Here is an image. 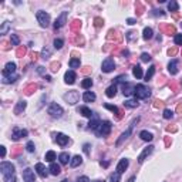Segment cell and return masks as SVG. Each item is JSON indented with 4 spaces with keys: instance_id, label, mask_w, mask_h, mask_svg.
Returning a JSON list of instances; mask_svg holds the SVG:
<instances>
[{
    "instance_id": "obj_1",
    "label": "cell",
    "mask_w": 182,
    "mask_h": 182,
    "mask_svg": "<svg viewBox=\"0 0 182 182\" xmlns=\"http://www.w3.org/2000/svg\"><path fill=\"white\" fill-rule=\"evenodd\" d=\"M134 96L137 97V100L138 98L139 100H147L151 96V90L144 84H138V86H135V94Z\"/></svg>"
},
{
    "instance_id": "obj_2",
    "label": "cell",
    "mask_w": 182,
    "mask_h": 182,
    "mask_svg": "<svg viewBox=\"0 0 182 182\" xmlns=\"http://www.w3.org/2000/svg\"><path fill=\"white\" fill-rule=\"evenodd\" d=\"M111 127H112V125H111L110 121H103L94 132H96L98 137H107L108 134L111 132Z\"/></svg>"
},
{
    "instance_id": "obj_3",
    "label": "cell",
    "mask_w": 182,
    "mask_h": 182,
    "mask_svg": "<svg viewBox=\"0 0 182 182\" xmlns=\"http://www.w3.org/2000/svg\"><path fill=\"white\" fill-rule=\"evenodd\" d=\"M0 171H1V175L3 176H10V175H14V165L11 162H6L3 161L0 164Z\"/></svg>"
},
{
    "instance_id": "obj_4",
    "label": "cell",
    "mask_w": 182,
    "mask_h": 182,
    "mask_svg": "<svg viewBox=\"0 0 182 182\" xmlns=\"http://www.w3.org/2000/svg\"><path fill=\"white\" fill-rule=\"evenodd\" d=\"M36 17H37V22L40 23L41 27H48L50 26V16H48V13H46L43 10H39L37 14H36Z\"/></svg>"
},
{
    "instance_id": "obj_5",
    "label": "cell",
    "mask_w": 182,
    "mask_h": 182,
    "mask_svg": "<svg viewBox=\"0 0 182 182\" xmlns=\"http://www.w3.org/2000/svg\"><path fill=\"white\" fill-rule=\"evenodd\" d=\"M47 112L50 114V117L53 118H60L61 115H63V108H61V105H58L57 103H53L50 107H48V110H47Z\"/></svg>"
},
{
    "instance_id": "obj_6",
    "label": "cell",
    "mask_w": 182,
    "mask_h": 182,
    "mask_svg": "<svg viewBox=\"0 0 182 182\" xmlns=\"http://www.w3.org/2000/svg\"><path fill=\"white\" fill-rule=\"evenodd\" d=\"M114 68H115V63H114V60H112L111 57H107V58L103 61V64H101L103 73H111Z\"/></svg>"
},
{
    "instance_id": "obj_7",
    "label": "cell",
    "mask_w": 182,
    "mask_h": 182,
    "mask_svg": "<svg viewBox=\"0 0 182 182\" xmlns=\"http://www.w3.org/2000/svg\"><path fill=\"white\" fill-rule=\"evenodd\" d=\"M27 129H22V128H13V132H11V139L13 141H19L22 137H27Z\"/></svg>"
},
{
    "instance_id": "obj_8",
    "label": "cell",
    "mask_w": 182,
    "mask_h": 182,
    "mask_svg": "<svg viewBox=\"0 0 182 182\" xmlns=\"http://www.w3.org/2000/svg\"><path fill=\"white\" fill-rule=\"evenodd\" d=\"M65 19H67V11H63V13L60 14V17L56 19V22H54V29H56V30H57V29H61V27L65 24Z\"/></svg>"
},
{
    "instance_id": "obj_9",
    "label": "cell",
    "mask_w": 182,
    "mask_h": 182,
    "mask_svg": "<svg viewBox=\"0 0 182 182\" xmlns=\"http://www.w3.org/2000/svg\"><path fill=\"white\" fill-rule=\"evenodd\" d=\"M23 179L26 182H36V178H34V171L30 169V168H26L23 171Z\"/></svg>"
},
{
    "instance_id": "obj_10",
    "label": "cell",
    "mask_w": 182,
    "mask_h": 182,
    "mask_svg": "<svg viewBox=\"0 0 182 182\" xmlns=\"http://www.w3.org/2000/svg\"><path fill=\"white\" fill-rule=\"evenodd\" d=\"M101 124V119H100V117L97 115V114H94L93 117H91V119H90V122H88V128L93 129V131H96L97 128H98V125Z\"/></svg>"
},
{
    "instance_id": "obj_11",
    "label": "cell",
    "mask_w": 182,
    "mask_h": 182,
    "mask_svg": "<svg viewBox=\"0 0 182 182\" xmlns=\"http://www.w3.org/2000/svg\"><path fill=\"white\" fill-rule=\"evenodd\" d=\"M56 141H57V144L60 145V147H65L67 144H68V141L70 138L65 135V134H61V132H58L57 135H56Z\"/></svg>"
},
{
    "instance_id": "obj_12",
    "label": "cell",
    "mask_w": 182,
    "mask_h": 182,
    "mask_svg": "<svg viewBox=\"0 0 182 182\" xmlns=\"http://www.w3.org/2000/svg\"><path fill=\"white\" fill-rule=\"evenodd\" d=\"M122 93H124L125 97H129V96H132V94H135V86H132V84H129V83H125L124 87H122Z\"/></svg>"
},
{
    "instance_id": "obj_13",
    "label": "cell",
    "mask_w": 182,
    "mask_h": 182,
    "mask_svg": "<svg viewBox=\"0 0 182 182\" xmlns=\"http://www.w3.org/2000/svg\"><path fill=\"white\" fill-rule=\"evenodd\" d=\"M16 73V64L14 63H7L4 70H3V77H7V75H11Z\"/></svg>"
},
{
    "instance_id": "obj_14",
    "label": "cell",
    "mask_w": 182,
    "mask_h": 182,
    "mask_svg": "<svg viewBox=\"0 0 182 182\" xmlns=\"http://www.w3.org/2000/svg\"><path fill=\"white\" fill-rule=\"evenodd\" d=\"M34 171L37 172V174H39V176H41V178H46V176H47V174H48V172H47L48 169L44 167L43 164H40V162H39V164H36Z\"/></svg>"
},
{
    "instance_id": "obj_15",
    "label": "cell",
    "mask_w": 182,
    "mask_h": 182,
    "mask_svg": "<svg viewBox=\"0 0 182 182\" xmlns=\"http://www.w3.org/2000/svg\"><path fill=\"white\" fill-rule=\"evenodd\" d=\"M152 151H154V147H152V145H150L148 148H145V150L142 151V152L139 154V157H138V162H139V164H142V162L145 161V158H147L148 155L152 154Z\"/></svg>"
},
{
    "instance_id": "obj_16",
    "label": "cell",
    "mask_w": 182,
    "mask_h": 182,
    "mask_svg": "<svg viewBox=\"0 0 182 182\" xmlns=\"http://www.w3.org/2000/svg\"><path fill=\"white\" fill-rule=\"evenodd\" d=\"M75 77H77V75H75V73L73 71V70L67 71V73L64 74V81H65V84H70V86H71V84H74V83H75Z\"/></svg>"
},
{
    "instance_id": "obj_17",
    "label": "cell",
    "mask_w": 182,
    "mask_h": 182,
    "mask_svg": "<svg viewBox=\"0 0 182 182\" xmlns=\"http://www.w3.org/2000/svg\"><path fill=\"white\" fill-rule=\"evenodd\" d=\"M128 165H129V161L127 160V158H122V160L118 162V165H117V172L122 174V172L128 168Z\"/></svg>"
},
{
    "instance_id": "obj_18",
    "label": "cell",
    "mask_w": 182,
    "mask_h": 182,
    "mask_svg": "<svg viewBox=\"0 0 182 182\" xmlns=\"http://www.w3.org/2000/svg\"><path fill=\"white\" fill-rule=\"evenodd\" d=\"M131 131H132V125H131V127H129V128L127 129L125 132H122V134H121V137L117 139V147H119V145H121V144H122L125 139H128V137L131 135Z\"/></svg>"
},
{
    "instance_id": "obj_19",
    "label": "cell",
    "mask_w": 182,
    "mask_h": 182,
    "mask_svg": "<svg viewBox=\"0 0 182 182\" xmlns=\"http://www.w3.org/2000/svg\"><path fill=\"white\" fill-rule=\"evenodd\" d=\"M77 111H78L83 117H87V118H91L93 115H94V112H93L88 107H78L77 108Z\"/></svg>"
},
{
    "instance_id": "obj_20",
    "label": "cell",
    "mask_w": 182,
    "mask_h": 182,
    "mask_svg": "<svg viewBox=\"0 0 182 182\" xmlns=\"http://www.w3.org/2000/svg\"><path fill=\"white\" fill-rule=\"evenodd\" d=\"M26 107H27V103H26L24 100H20V101L17 103V105L14 107V114H22L23 111L26 110Z\"/></svg>"
},
{
    "instance_id": "obj_21",
    "label": "cell",
    "mask_w": 182,
    "mask_h": 182,
    "mask_svg": "<svg viewBox=\"0 0 182 182\" xmlns=\"http://www.w3.org/2000/svg\"><path fill=\"white\" fill-rule=\"evenodd\" d=\"M83 100H84L86 103H93V101H96V94L91 93V91H86V93L83 94Z\"/></svg>"
},
{
    "instance_id": "obj_22",
    "label": "cell",
    "mask_w": 182,
    "mask_h": 182,
    "mask_svg": "<svg viewBox=\"0 0 182 182\" xmlns=\"http://www.w3.org/2000/svg\"><path fill=\"white\" fill-rule=\"evenodd\" d=\"M83 164V158L80 157V155H75V157H73L71 158V161H70V165L73 167V168H77L78 165H81Z\"/></svg>"
},
{
    "instance_id": "obj_23",
    "label": "cell",
    "mask_w": 182,
    "mask_h": 182,
    "mask_svg": "<svg viewBox=\"0 0 182 182\" xmlns=\"http://www.w3.org/2000/svg\"><path fill=\"white\" fill-rule=\"evenodd\" d=\"M168 70H169V73H171L172 75L176 74V73H178V61H176V60H172L171 63L168 64Z\"/></svg>"
},
{
    "instance_id": "obj_24",
    "label": "cell",
    "mask_w": 182,
    "mask_h": 182,
    "mask_svg": "<svg viewBox=\"0 0 182 182\" xmlns=\"http://www.w3.org/2000/svg\"><path fill=\"white\" fill-rule=\"evenodd\" d=\"M105 94H107L108 98H112V97H115V94H117V86H115V84L110 86L107 90H105Z\"/></svg>"
},
{
    "instance_id": "obj_25",
    "label": "cell",
    "mask_w": 182,
    "mask_h": 182,
    "mask_svg": "<svg viewBox=\"0 0 182 182\" xmlns=\"http://www.w3.org/2000/svg\"><path fill=\"white\" fill-rule=\"evenodd\" d=\"M132 74H134V77H137V78H142V77H144V73H142L141 65H134V68H132Z\"/></svg>"
},
{
    "instance_id": "obj_26",
    "label": "cell",
    "mask_w": 182,
    "mask_h": 182,
    "mask_svg": "<svg viewBox=\"0 0 182 182\" xmlns=\"http://www.w3.org/2000/svg\"><path fill=\"white\" fill-rule=\"evenodd\" d=\"M58 160H60V162L61 164H68V161H71V158H70V154L68 152H61L60 155H58Z\"/></svg>"
},
{
    "instance_id": "obj_27",
    "label": "cell",
    "mask_w": 182,
    "mask_h": 182,
    "mask_svg": "<svg viewBox=\"0 0 182 182\" xmlns=\"http://www.w3.org/2000/svg\"><path fill=\"white\" fill-rule=\"evenodd\" d=\"M154 74H155V65H151L150 68H148V71H147V73H145V75H144L145 81H150L151 78L154 77Z\"/></svg>"
},
{
    "instance_id": "obj_28",
    "label": "cell",
    "mask_w": 182,
    "mask_h": 182,
    "mask_svg": "<svg viewBox=\"0 0 182 182\" xmlns=\"http://www.w3.org/2000/svg\"><path fill=\"white\" fill-rule=\"evenodd\" d=\"M48 171H50V174L51 175H58L60 172H61V169H60V165H57V164H51L50 165V168H48Z\"/></svg>"
},
{
    "instance_id": "obj_29",
    "label": "cell",
    "mask_w": 182,
    "mask_h": 182,
    "mask_svg": "<svg viewBox=\"0 0 182 182\" xmlns=\"http://www.w3.org/2000/svg\"><path fill=\"white\" fill-rule=\"evenodd\" d=\"M44 158H46L47 162H51V164H53L54 160H57V155H56L54 151H48V152H46V157H44Z\"/></svg>"
},
{
    "instance_id": "obj_30",
    "label": "cell",
    "mask_w": 182,
    "mask_h": 182,
    "mask_svg": "<svg viewBox=\"0 0 182 182\" xmlns=\"http://www.w3.org/2000/svg\"><path fill=\"white\" fill-rule=\"evenodd\" d=\"M152 36H154L152 29H151V27H145V29H144V33H142V37H144L145 40H150V39H152Z\"/></svg>"
},
{
    "instance_id": "obj_31",
    "label": "cell",
    "mask_w": 182,
    "mask_h": 182,
    "mask_svg": "<svg viewBox=\"0 0 182 182\" xmlns=\"http://www.w3.org/2000/svg\"><path fill=\"white\" fill-rule=\"evenodd\" d=\"M124 107H127V108H137V107H138V100L135 98V100H128V101H125V103H124Z\"/></svg>"
},
{
    "instance_id": "obj_32",
    "label": "cell",
    "mask_w": 182,
    "mask_h": 182,
    "mask_svg": "<svg viewBox=\"0 0 182 182\" xmlns=\"http://www.w3.org/2000/svg\"><path fill=\"white\" fill-rule=\"evenodd\" d=\"M139 137H141V139H144V141H152V134L151 132H148V131H141L139 132Z\"/></svg>"
},
{
    "instance_id": "obj_33",
    "label": "cell",
    "mask_w": 182,
    "mask_h": 182,
    "mask_svg": "<svg viewBox=\"0 0 182 182\" xmlns=\"http://www.w3.org/2000/svg\"><path fill=\"white\" fill-rule=\"evenodd\" d=\"M68 64H70L71 68H78L80 64H81V61H80V58H78V57H73V58L70 60V63H68Z\"/></svg>"
},
{
    "instance_id": "obj_34",
    "label": "cell",
    "mask_w": 182,
    "mask_h": 182,
    "mask_svg": "<svg viewBox=\"0 0 182 182\" xmlns=\"http://www.w3.org/2000/svg\"><path fill=\"white\" fill-rule=\"evenodd\" d=\"M178 9H179V6H178V3L175 0H171L168 3V10L169 11H178Z\"/></svg>"
},
{
    "instance_id": "obj_35",
    "label": "cell",
    "mask_w": 182,
    "mask_h": 182,
    "mask_svg": "<svg viewBox=\"0 0 182 182\" xmlns=\"http://www.w3.org/2000/svg\"><path fill=\"white\" fill-rule=\"evenodd\" d=\"M17 80V74H11V75H7V77H3V83L9 84V83H14Z\"/></svg>"
},
{
    "instance_id": "obj_36",
    "label": "cell",
    "mask_w": 182,
    "mask_h": 182,
    "mask_svg": "<svg viewBox=\"0 0 182 182\" xmlns=\"http://www.w3.org/2000/svg\"><path fill=\"white\" fill-rule=\"evenodd\" d=\"M91 86H93V80H91V78H84V80H83V83H81V87H83V88H86V90L91 88Z\"/></svg>"
},
{
    "instance_id": "obj_37",
    "label": "cell",
    "mask_w": 182,
    "mask_h": 182,
    "mask_svg": "<svg viewBox=\"0 0 182 182\" xmlns=\"http://www.w3.org/2000/svg\"><path fill=\"white\" fill-rule=\"evenodd\" d=\"M63 46H64V41H63L61 39H56V40H54V48L60 50V48H61Z\"/></svg>"
},
{
    "instance_id": "obj_38",
    "label": "cell",
    "mask_w": 182,
    "mask_h": 182,
    "mask_svg": "<svg viewBox=\"0 0 182 182\" xmlns=\"http://www.w3.org/2000/svg\"><path fill=\"white\" fill-rule=\"evenodd\" d=\"M9 27H10V23L4 22L3 23V26H1V29H0V33H1V34H6V33L9 32Z\"/></svg>"
},
{
    "instance_id": "obj_39",
    "label": "cell",
    "mask_w": 182,
    "mask_h": 182,
    "mask_svg": "<svg viewBox=\"0 0 182 182\" xmlns=\"http://www.w3.org/2000/svg\"><path fill=\"white\" fill-rule=\"evenodd\" d=\"M26 150L29 151V152H34V150H36V145H34V142H33V141H29V142L26 144Z\"/></svg>"
},
{
    "instance_id": "obj_40",
    "label": "cell",
    "mask_w": 182,
    "mask_h": 182,
    "mask_svg": "<svg viewBox=\"0 0 182 182\" xmlns=\"http://www.w3.org/2000/svg\"><path fill=\"white\" fill-rule=\"evenodd\" d=\"M10 40H11V44H13V46H19V44H20V39L17 37V34H11Z\"/></svg>"
},
{
    "instance_id": "obj_41",
    "label": "cell",
    "mask_w": 182,
    "mask_h": 182,
    "mask_svg": "<svg viewBox=\"0 0 182 182\" xmlns=\"http://www.w3.org/2000/svg\"><path fill=\"white\" fill-rule=\"evenodd\" d=\"M119 176H121V174H119V172H115V174H112V175L110 176V181L111 182H119Z\"/></svg>"
},
{
    "instance_id": "obj_42",
    "label": "cell",
    "mask_w": 182,
    "mask_h": 182,
    "mask_svg": "<svg viewBox=\"0 0 182 182\" xmlns=\"http://www.w3.org/2000/svg\"><path fill=\"white\" fill-rule=\"evenodd\" d=\"M174 41L176 46H182V34H175V37H174Z\"/></svg>"
},
{
    "instance_id": "obj_43",
    "label": "cell",
    "mask_w": 182,
    "mask_h": 182,
    "mask_svg": "<svg viewBox=\"0 0 182 182\" xmlns=\"http://www.w3.org/2000/svg\"><path fill=\"white\" fill-rule=\"evenodd\" d=\"M174 117V111L171 110H164V118H167V119H169V118Z\"/></svg>"
},
{
    "instance_id": "obj_44",
    "label": "cell",
    "mask_w": 182,
    "mask_h": 182,
    "mask_svg": "<svg viewBox=\"0 0 182 182\" xmlns=\"http://www.w3.org/2000/svg\"><path fill=\"white\" fill-rule=\"evenodd\" d=\"M104 107L107 108V110H110V111H112V112L118 114V108L115 107V105H111V104H104Z\"/></svg>"
},
{
    "instance_id": "obj_45",
    "label": "cell",
    "mask_w": 182,
    "mask_h": 182,
    "mask_svg": "<svg viewBox=\"0 0 182 182\" xmlns=\"http://www.w3.org/2000/svg\"><path fill=\"white\" fill-rule=\"evenodd\" d=\"M141 60L145 61V63H148V61H151V56L148 53H142L141 54Z\"/></svg>"
},
{
    "instance_id": "obj_46",
    "label": "cell",
    "mask_w": 182,
    "mask_h": 182,
    "mask_svg": "<svg viewBox=\"0 0 182 182\" xmlns=\"http://www.w3.org/2000/svg\"><path fill=\"white\" fill-rule=\"evenodd\" d=\"M3 181L4 182H16V176L10 175V176H3Z\"/></svg>"
},
{
    "instance_id": "obj_47",
    "label": "cell",
    "mask_w": 182,
    "mask_h": 182,
    "mask_svg": "<svg viewBox=\"0 0 182 182\" xmlns=\"http://www.w3.org/2000/svg\"><path fill=\"white\" fill-rule=\"evenodd\" d=\"M48 57H50V50L44 48L43 50V58H48Z\"/></svg>"
},
{
    "instance_id": "obj_48",
    "label": "cell",
    "mask_w": 182,
    "mask_h": 182,
    "mask_svg": "<svg viewBox=\"0 0 182 182\" xmlns=\"http://www.w3.org/2000/svg\"><path fill=\"white\" fill-rule=\"evenodd\" d=\"M77 182H90V179H88V176H80Z\"/></svg>"
},
{
    "instance_id": "obj_49",
    "label": "cell",
    "mask_w": 182,
    "mask_h": 182,
    "mask_svg": "<svg viewBox=\"0 0 182 182\" xmlns=\"http://www.w3.org/2000/svg\"><path fill=\"white\" fill-rule=\"evenodd\" d=\"M0 155H1V158H4V155H6V148L3 145L0 147Z\"/></svg>"
},
{
    "instance_id": "obj_50",
    "label": "cell",
    "mask_w": 182,
    "mask_h": 182,
    "mask_svg": "<svg viewBox=\"0 0 182 182\" xmlns=\"http://www.w3.org/2000/svg\"><path fill=\"white\" fill-rule=\"evenodd\" d=\"M127 23H128V24H135V19H128Z\"/></svg>"
},
{
    "instance_id": "obj_51",
    "label": "cell",
    "mask_w": 182,
    "mask_h": 182,
    "mask_svg": "<svg viewBox=\"0 0 182 182\" xmlns=\"http://www.w3.org/2000/svg\"><path fill=\"white\" fill-rule=\"evenodd\" d=\"M40 74H44V67H39V70H37Z\"/></svg>"
},
{
    "instance_id": "obj_52",
    "label": "cell",
    "mask_w": 182,
    "mask_h": 182,
    "mask_svg": "<svg viewBox=\"0 0 182 182\" xmlns=\"http://www.w3.org/2000/svg\"><path fill=\"white\" fill-rule=\"evenodd\" d=\"M88 148H90V145H88V144H86V145H84V151H86L87 154H88V151H90Z\"/></svg>"
},
{
    "instance_id": "obj_53",
    "label": "cell",
    "mask_w": 182,
    "mask_h": 182,
    "mask_svg": "<svg viewBox=\"0 0 182 182\" xmlns=\"http://www.w3.org/2000/svg\"><path fill=\"white\" fill-rule=\"evenodd\" d=\"M134 181H135V176H131V178L128 179V182H134Z\"/></svg>"
},
{
    "instance_id": "obj_54",
    "label": "cell",
    "mask_w": 182,
    "mask_h": 182,
    "mask_svg": "<svg viewBox=\"0 0 182 182\" xmlns=\"http://www.w3.org/2000/svg\"><path fill=\"white\" fill-rule=\"evenodd\" d=\"M181 27H182V22H181Z\"/></svg>"
}]
</instances>
